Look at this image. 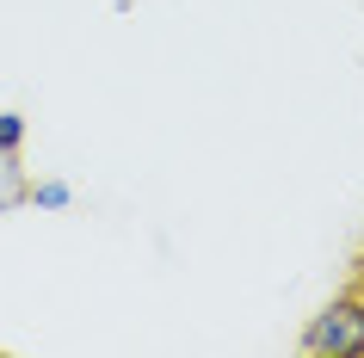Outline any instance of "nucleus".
Masks as SVG:
<instances>
[{
    "mask_svg": "<svg viewBox=\"0 0 364 358\" xmlns=\"http://www.w3.org/2000/svg\"><path fill=\"white\" fill-rule=\"evenodd\" d=\"M25 167H19V154H0V216H13V210L25 204Z\"/></svg>",
    "mask_w": 364,
    "mask_h": 358,
    "instance_id": "obj_2",
    "label": "nucleus"
},
{
    "mask_svg": "<svg viewBox=\"0 0 364 358\" xmlns=\"http://www.w3.org/2000/svg\"><path fill=\"white\" fill-rule=\"evenodd\" d=\"M303 352L309 358H364V290L321 302L303 327Z\"/></svg>",
    "mask_w": 364,
    "mask_h": 358,
    "instance_id": "obj_1",
    "label": "nucleus"
},
{
    "mask_svg": "<svg viewBox=\"0 0 364 358\" xmlns=\"http://www.w3.org/2000/svg\"><path fill=\"white\" fill-rule=\"evenodd\" d=\"M19 149H25V117L0 112V154H19Z\"/></svg>",
    "mask_w": 364,
    "mask_h": 358,
    "instance_id": "obj_4",
    "label": "nucleus"
},
{
    "mask_svg": "<svg viewBox=\"0 0 364 358\" xmlns=\"http://www.w3.org/2000/svg\"><path fill=\"white\" fill-rule=\"evenodd\" d=\"M25 204H38V210H68V204H75V186H68V179H31V186H25Z\"/></svg>",
    "mask_w": 364,
    "mask_h": 358,
    "instance_id": "obj_3",
    "label": "nucleus"
}]
</instances>
